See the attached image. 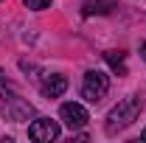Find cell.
<instances>
[{
  "label": "cell",
  "mask_w": 146,
  "mask_h": 143,
  "mask_svg": "<svg viewBox=\"0 0 146 143\" xmlns=\"http://www.w3.org/2000/svg\"><path fill=\"white\" fill-rule=\"evenodd\" d=\"M25 6H28V9H34V11H42V9H48V6H51V0H25Z\"/></svg>",
  "instance_id": "obj_9"
},
{
  "label": "cell",
  "mask_w": 146,
  "mask_h": 143,
  "mask_svg": "<svg viewBox=\"0 0 146 143\" xmlns=\"http://www.w3.org/2000/svg\"><path fill=\"white\" fill-rule=\"evenodd\" d=\"M59 124L56 121H51V118H34L31 121V126H28V138L36 143H51L59 138Z\"/></svg>",
  "instance_id": "obj_3"
},
{
  "label": "cell",
  "mask_w": 146,
  "mask_h": 143,
  "mask_svg": "<svg viewBox=\"0 0 146 143\" xmlns=\"http://www.w3.org/2000/svg\"><path fill=\"white\" fill-rule=\"evenodd\" d=\"M141 109H143V98H141V95H127L124 101H118L115 107L110 109V115H107V132L115 135V132L132 126L138 121Z\"/></svg>",
  "instance_id": "obj_1"
},
{
  "label": "cell",
  "mask_w": 146,
  "mask_h": 143,
  "mask_svg": "<svg viewBox=\"0 0 146 143\" xmlns=\"http://www.w3.org/2000/svg\"><path fill=\"white\" fill-rule=\"evenodd\" d=\"M104 59H107V65L118 73V76H127V65H124V54H121V51H107Z\"/></svg>",
  "instance_id": "obj_8"
},
{
  "label": "cell",
  "mask_w": 146,
  "mask_h": 143,
  "mask_svg": "<svg viewBox=\"0 0 146 143\" xmlns=\"http://www.w3.org/2000/svg\"><path fill=\"white\" fill-rule=\"evenodd\" d=\"M141 56L146 59V42H141Z\"/></svg>",
  "instance_id": "obj_11"
},
{
  "label": "cell",
  "mask_w": 146,
  "mask_h": 143,
  "mask_svg": "<svg viewBox=\"0 0 146 143\" xmlns=\"http://www.w3.org/2000/svg\"><path fill=\"white\" fill-rule=\"evenodd\" d=\"M84 14L93 17V14H110L115 9V0H84Z\"/></svg>",
  "instance_id": "obj_7"
},
{
  "label": "cell",
  "mask_w": 146,
  "mask_h": 143,
  "mask_svg": "<svg viewBox=\"0 0 146 143\" xmlns=\"http://www.w3.org/2000/svg\"><path fill=\"white\" fill-rule=\"evenodd\" d=\"M9 90H11V81H9V79H6V73L0 70V95H6V93H9Z\"/></svg>",
  "instance_id": "obj_10"
},
{
  "label": "cell",
  "mask_w": 146,
  "mask_h": 143,
  "mask_svg": "<svg viewBox=\"0 0 146 143\" xmlns=\"http://www.w3.org/2000/svg\"><path fill=\"white\" fill-rule=\"evenodd\" d=\"M59 118H62V124L68 126V129H82V126L90 121L87 109L82 107V104H76V101L62 104V109H59Z\"/></svg>",
  "instance_id": "obj_4"
},
{
  "label": "cell",
  "mask_w": 146,
  "mask_h": 143,
  "mask_svg": "<svg viewBox=\"0 0 146 143\" xmlns=\"http://www.w3.org/2000/svg\"><path fill=\"white\" fill-rule=\"evenodd\" d=\"M141 138H143V140H146V129H143V132H141Z\"/></svg>",
  "instance_id": "obj_12"
},
{
  "label": "cell",
  "mask_w": 146,
  "mask_h": 143,
  "mask_svg": "<svg viewBox=\"0 0 146 143\" xmlns=\"http://www.w3.org/2000/svg\"><path fill=\"white\" fill-rule=\"evenodd\" d=\"M110 93V76L104 70H87L82 79V98H87L90 104H98Z\"/></svg>",
  "instance_id": "obj_2"
},
{
  "label": "cell",
  "mask_w": 146,
  "mask_h": 143,
  "mask_svg": "<svg viewBox=\"0 0 146 143\" xmlns=\"http://www.w3.org/2000/svg\"><path fill=\"white\" fill-rule=\"evenodd\" d=\"M3 101H6V115H9V121H28V118H34V107H31L28 101H23L20 95L9 93V95H3Z\"/></svg>",
  "instance_id": "obj_5"
},
{
  "label": "cell",
  "mask_w": 146,
  "mask_h": 143,
  "mask_svg": "<svg viewBox=\"0 0 146 143\" xmlns=\"http://www.w3.org/2000/svg\"><path fill=\"white\" fill-rule=\"evenodd\" d=\"M39 90H42L45 98H59V95L68 90V79H65L62 73H45L42 81H39Z\"/></svg>",
  "instance_id": "obj_6"
}]
</instances>
